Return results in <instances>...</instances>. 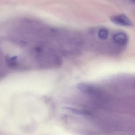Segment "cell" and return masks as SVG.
Returning a JSON list of instances; mask_svg holds the SVG:
<instances>
[{
  "mask_svg": "<svg viewBox=\"0 0 135 135\" xmlns=\"http://www.w3.org/2000/svg\"><path fill=\"white\" fill-rule=\"evenodd\" d=\"M111 21L115 24L126 27H132L133 24L131 21L125 14L113 16L110 18Z\"/></svg>",
  "mask_w": 135,
  "mask_h": 135,
  "instance_id": "1",
  "label": "cell"
},
{
  "mask_svg": "<svg viewBox=\"0 0 135 135\" xmlns=\"http://www.w3.org/2000/svg\"><path fill=\"white\" fill-rule=\"evenodd\" d=\"M113 42L117 46L124 47L128 43V36L126 33L122 32H117L113 36Z\"/></svg>",
  "mask_w": 135,
  "mask_h": 135,
  "instance_id": "2",
  "label": "cell"
},
{
  "mask_svg": "<svg viewBox=\"0 0 135 135\" xmlns=\"http://www.w3.org/2000/svg\"><path fill=\"white\" fill-rule=\"evenodd\" d=\"M109 32L108 29L106 28H100L98 31L97 37L99 39L101 40H105L108 39Z\"/></svg>",
  "mask_w": 135,
  "mask_h": 135,
  "instance_id": "3",
  "label": "cell"
},
{
  "mask_svg": "<svg viewBox=\"0 0 135 135\" xmlns=\"http://www.w3.org/2000/svg\"><path fill=\"white\" fill-rule=\"evenodd\" d=\"M132 1V2H135V0H131Z\"/></svg>",
  "mask_w": 135,
  "mask_h": 135,
  "instance_id": "4",
  "label": "cell"
}]
</instances>
